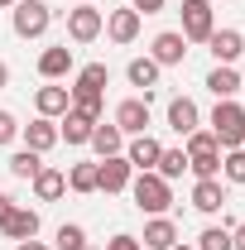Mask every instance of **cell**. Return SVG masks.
I'll list each match as a JSON object with an SVG mask.
<instances>
[{"instance_id": "obj_1", "label": "cell", "mask_w": 245, "mask_h": 250, "mask_svg": "<svg viewBox=\"0 0 245 250\" xmlns=\"http://www.w3.org/2000/svg\"><path fill=\"white\" fill-rule=\"evenodd\" d=\"M130 197H135V207L140 212H149V217H163L168 207H173V183L168 178H159V173H135L130 178Z\"/></svg>"}, {"instance_id": "obj_2", "label": "cell", "mask_w": 245, "mask_h": 250, "mask_svg": "<svg viewBox=\"0 0 245 250\" xmlns=\"http://www.w3.org/2000/svg\"><path fill=\"white\" fill-rule=\"evenodd\" d=\"M187 154V168H192V178H221V145H216L212 130H192L183 145Z\"/></svg>"}, {"instance_id": "obj_3", "label": "cell", "mask_w": 245, "mask_h": 250, "mask_svg": "<svg viewBox=\"0 0 245 250\" xmlns=\"http://www.w3.org/2000/svg\"><path fill=\"white\" fill-rule=\"evenodd\" d=\"M212 135H216L221 149H241V140H245V106H241V101H216Z\"/></svg>"}, {"instance_id": "obj_4", "label": "cell", "mask_w": 245, "mask_h": 250, "mask_svg": "<svg viewBox=\"0 0 245 250\" xmlns=\"http://www.w3.org/2000/svg\"><path fill=\"white\" fill-rule=\"evenodd\" d=\"M10 24L20 39H43L48 24H53V10L43 5V0H15V10H10Z\"/></svg>"}, {"instance_id": "obj_5", "label": "cell", "mask_w": 245, "mask_h": 250, "mask_svg": "<svg viewBox=\"0 0 245 250\" xmlns=\"http://www.w3.org/2000/svg\"><path fill=\"white\" fill-rule=\"evenodd\" d=\"M216 29V15H212V0H183V39L187 43H207Z\"/></svg>"}, {"instance_id": "obj_6", "label": "cell", "mask_w": 245, "mask_h": 250, "mask_svg": "<svg viewBox=\"0 0 245 250\" xmlns=\"http://www.w3.org/2000/svg\"><path fill=\"white\" fill-rule=\"evenodd\" d=\"M101 29H106V15H101L96 5L67 10V39H72V43H92V39H101Z\"/></svg>"}, {"instance_id": "obj_7", "label": "cell", "mask_w": 245, "mask_h": 250, "mask_svg": "<svg viewBox=\"0 0 245 250\" xmlns=\"http://www.w3.org/2000/svg\"><path fill=\"white\" fill-rule=\"evenodd\" d=\"M130 178H135V168H130L125 154H111V159L96 164V192H106V197H111V192H125Z\"/></svg>"}, {"instance_id": "obj_8", "label": "cell", "mask_w": 245, "mask_h": 250, "mask_svg": "<svg viewBox=\"0 0 245 250\" xmlns=\"http://www.w3.org/2000/svg\"><path fill=\"white\" fill-rule=\"evenodd\" d=\"M116 125H121V135H144L149 130V96H125L116 106Z\"/></svg>"}, {"instance_id": "obj_9", "label": "cell", "mask_w": 245, "mask_h": 250, "mask_svg": "<svg viewBox=\"0 0 245 250\" xmlns=\"http://www.w3.org/2000/svg\"><path fill=\"white\" fill-rule=\"evenodd\" d=\"M159 154H163V145L154 140L149 130H144V135H130V140H125V159H130V168H135V173H149L154 164H159Z\"/></svg>"}, {"instance_id": "obj_10", "label": "cell", "mask_w": 245, "mask_h": 250, "mask_svg": "<svg viewBox=\"0 0 245 250\" xmlns=\"http://www.w3.org/2000/svg\"><path fill=\"white\" fill-rule=\"evenodd\" d=\"M149 58L159 62V67H178V62L187 58V39L178 29H163V34H154V48H149Z\"/></svg>"}, {"instance_id": "obj_11", "label": "cell", "mask_w": 245, "mask_h": 250, "mask_svg": "<svg viewBox=\"0 0 245 250\" xmlns=\"http://www.w3.org/2000/svg\"><path fill=\"white\" fill-rule=\"evenodd\" d=\"M168 130H173V135H192V130H202V111H197V101H192V96H173V101H168Z\"/></svg>"}, {"instance_id": "obj_12", "label": "cell", "mask_w": 245, "mask_h": 250, "mask_svg": "<svg viewBox=\"0 0 245 250\" xmlns=\"http://www.w3.org/2000/svg\"><path fill=\"white\" fill-rule=\"evenodd\" d=\"M20 135H24V149H34V154H48V149L58 145V121H48V116H34L29 125H20Z\"/></svg>"}, {"instance_id": "obj_13", "label": "cell", "mask_w": 245, "mask_h": 250, "mask_svg": "<svg viewBox=\"0 0 245 250\" xmlns=\"http://www.w3.org/2000/svg\"><path fill=\"white\" fill-rule=\"evenodd\" d=\"M106 39H111V43H135V39H140V15H135V10H130V5H121V10H111V15H106Z\"/></svg>"}, {"instance_id": "obj_14", "label": "cell", "mask_w": 245, "mask_h": 250, "mask_svg": "<svg viewBox=\"0 0 245 250\" xmlns=\"http://www.w3.org/2000/svg\"><path fill=\"white\" fill-rule=\"evenodd\" d=\"M192 207H197L202 217H216V212L226 207V188H221V178H197V183H192Z\"/></svg>"}, {"instance_id": "obj_15", "label": "cell", "mask_w": 245, "mask_h": 250, "mask_svg": "<svg viewBox=\"0 0 245 250\" xmlns=\"http://www.w3.org/2000/svg\"><path fill=\"white\" fill-rule=\"evenodd\" d=\"M0 231H5V241H34V236H39V212L15 202V212L0 221Z\"/></svg>"}, {"instance_id": "obj_16", "label": "cell", "mask_w": 245, "mask_h": 250, "mask_svg": "<svg viewBox=\"0 0 245 250\" xmlns=\"http://www.w3.org/2000/svg\"><path fill=\"white\" fill-rule=\"evenodd\" d=\"M72 48H67V43H53V48H43V53H39V77H43V82H58V77H67V72H72Z\"/></svg>"}, {"instance_id": "obj_17", "label": "cell", "mask_w": 245, "mask_h": 250, "mask_svg": "<svg viewBox=\"0 0 245 250\" xmlns=\"http://www.w3.org/2000/svg\"><path fill=\"white\" fill-rule=\"evenodd\" d=\"M67 106H72V92L58 87V82H48V87H39V92H34V111H39V116H48V121H58Z\"/></svg>"}, {"instance_id": "obj_18", "label": "cell", "mask_w": 245, "mask_h": 250, "mask_svg": "<svg viewBox=\"0 0 245 250\" xmlns=\"http://www.w3.org/2000/svg\"><path fill=\"white\" fill-rule=\"evenodd\" d=\"M140 246H144V250H168V246H178V226H173V217H149V221H144Z\"/></svg>"}, {"instance_id": "obj_19", "label": "cell", "mask_w": 245, "mask_h": 250, "mask_svg": "<svg viewBox=\"0 0 245 250\" xmlns=\"http://www.w3.org/2000/svg\"><path fill=\"white\" fill-rule=\"evenodd\" d=\"M207 92H212L216 101H236V92H241V72H236L231 62H216L212 72H207Z\"/></svg>"}, {"instance_id": "obj_20", "label": "cell", "mask_w": 245, "mask_h": 250, "mask_svg": "<svg viewBox=\"0 0 245 250\" xmlns=\"http://www.w3.org/2000/svg\"><path fill=\"white\" fill-rule=\"evenodd\" d=\"M207 48H212L216 62H236V58L245 53V39H241V29H212Z\"/></svg>"}, {"instance_id": "obj_21", "label": "cell", "mask_w": 245, "mask_h": 250, "mask_svg": "<svg viewBox=\"0 0 245 250\" xmlns=\"http://www.w3.org/2000/svg\"><path fill=\"white\" fill-rule=\"evenodd\" d=\"M62 192H67V173L43 164V168L34 173V197H39V202H58Z\"/></svg>"}, {"instance_id": "obj_22", "label": "cell", "mask_w": 245, "mask_h": 250, "mask_svg": "<svg viewBox=\"0 0 245 250\" xmlns=\"http://www.w3.org/2000/svg\"><path fill=\"white\" fill-rule=\"evenodd\" d=\"M87 145H92L101 159L125 154V135H121V125H116V121H111V125H101V121H96V125H92V140H87Z\"/></svg>"}, {"instance_id": "obj_23", "label": "cell", "mask_w": 245, "mask_h": 250, "mask_svg": "<svg viewBox=\"0 0 245 250\" xmlns=\"http://www.w3.org/2000/svg\"><path fill=\"white\" fill-rule=\"evenodd\" d=\"M159 62L154 58H130V67H125V77H130V87H140L144 96H154V87H159Z\"/></svg>"}, {"instance_id": "obj_24", "label": "cell", "mask_w": 245, "mask_h": 250, "mask_svg": "<svg viewBox=\"0 0 245 250\" xmlns=\"http://www.w3.org/2000/svg\"><path fill=\"white\" fill-rule=\"evenodd\" d=\"M106 82H111V67H106V62H87L67 92H96V96H106Z\"/></svg>"}, {"instance_id": "obj_25", "label": "cell", "mask_w": 245, "mask_h": 250, "mask_svg": "<svg viewBox=\"0 0 245 250\" xmlns=\"http://www.w3.org/2000/svg\"><path fill=\"white\" fill-rule=\"evenodd\" d=\"M92 125L96 121L77 116V111L67 106V111H62V125H58V140H67V145H87V140H92Z\"/></svg>"}, {"instance_id": "obj_26", "label": "cell", "mask_w": 245, "mask_h": 250, "mask_svg": "<svg viewBox=\"0 0 245 250\" xmlns=\"http://www.w3.org/2000/svg\"><path fill=\"white\" fill-rule=\"evenodd\" d=\"M154 173H159V178H168V183H173V178H183V173H187V154H183V149H163L159 164H154Z\"/></svg>"}, {"instance_id": "obj_27", "label": "cell", "mask_w": 245, "mask_h": 250, "mask_svg": "<svg viewBox=\"0 0 245 250\" xmlns=\"http://www.w3.org/2000/svg\"><path fill=\"white\" fill-rule=\"evenodd\" d=\"M43 168V154H34V149H20V154H10V173L15 178H24V183H34V173Z\"/></svg>"}, {"instance_id": "obj_28", "label": "cell", "mask_w": 245, "mask_h": 250, "mask_svg": "<svg viewBox=\"0 0 245 250\" xmlns=\"http://www.w3.org/2000/svg\"><path fill=\"white\" fill-rule=\"evenodd\" d=\"M67 188L82 192V197L96 192V164H72V168H67Z\"/></svg>"}, {"instance_id": "obj_29", "label": "cell", "mask_w": 245, "mask_h": 250, "mask_svg": "<svg viewBox=\"0 0 245 250\" xmlns=\"http://www.w3.org/2000/svg\"><path fill=\"white\" fill-rule=\"evenodd\" d=\"M221 173H226V183H245V149H221Z\"/></svg>"}, {"instance_id": "obj_30", "label": "cell", "mask_w": 245, "mask_h": 250, "mask_svg": "<svg viewBox=\"0 0 245 250\" xmlns=\"http://www.w3.org/2000/svg\"><path fill=\"white\" fill-rule=\"evenodd\" d=\"M197 250H236L231 246V226H207L197 236Z\"/></svg>"}, {"instance_id": "obj_31", "label": "cell", "mask_w": 245, "mask_h": 250, "mask_svg": "<svg viewBox=\"0 0 245 250\" xmlns=\"http://www.w3.org/2000/svg\"><path fill=\"white\" fill-rule=\"evenodd\" d=\"M82 246H87V231L77 221H62L58 226V250H82Z\"/></svg>"}, {"instance_id": "obj_32", "label": "cell", "mask_w": 245, "mask_h": 250, "mask_svg": "<svg viewBox=\"0 0 245 250\" xmlns=\"http://www.w3.org/2000/svg\"><path fill=\"white\" fill-rule=\"evenodd\" d=\"M72 111L87 116V121H101V96L96 92H72Z\"/></svg>"}, {"instance_id": "obj_33", "label": "cell", "mask_w": 245, "mask_h": 250, "mask_svg": "<svg viewBox=\"0 0 245 250\" xmlns=\"http://www.w3.org/2000/svg\"><path fill=\"white\" fill-rule=\"evenodd\" d=\"M15 135H20V121H15L10 111H0V145H10Z\"/></svg>"}, {"instance_id": "obj_34", "label": "cell", "mask_w": 245, "mask_h": 250, "mask_svg": "<svg viewBox=\"0 0 245 250\" xmlns=\"http://www.w3.org/2000/svg\"><path fill=\"white\" fill-rule=\"evenodd\" d=\"M106 250H144V246H140V236H125V231H121V236L106 241Z\"/></svg>"}, {"instance_id": "obj_35", "label": "cell", "mask_w": 245, "mask_h": 250, "mask_svg": "<svg viewBox=\"0 0 245 250\" xmlns=\"http://www.w3.org/2000/svg\"><path fill=\"white\" fill-rule=\"evenodd\" d=\"M130 10L144 20V15H159V10H163V0H130Z\"/></svg>"}, {"instance_id": "obj_36", "label": "cell", "mask_w": 245, "mask_h": 250, "mask_svg": "<svg viewBox=\"0 0 245 250\" xmlns=\"http://www.w3.org/2000/svg\"><path fill=\"white\" fill-rule=\"evenodd\" d=\"M231 246L245 250V221H236V226H231Z\"/></svg>"}, {"instance_id": "obj_37", "label": "cell", "mask_w": 245, "mask_h": 250, "mask_svg": "<svg viewBox=\"0 0 245 250\" xmlns=\"http://www.w3.org/2000/svg\"><path fill=\"white\" fill-rule=\"evenodd\" d=\"M10 212H15V197H10V192H0V221L10 217Z\"/></svg>"}, {"instance_id": "obj_38", "label": "cell", "mask_w": 245, "mask_h": 250, "mask_svg": "<svg viewBox=\"0 0 245 250\" xmlns=\"http://www.w3.org/2000/svg\"><path fill=\"white\" fill-rule=\"evenodd\" d=\"M15 250H48L43 241H15Z\"/></svg>"}, {"instance_id": "obj_39", "label": "cell", "mask_w": 245, "mask_h": 250, "mask_svg": "<svg viewBox=\"0 0 245 250\" xmlns=\"http://www.w3.org/2000/svg\"><path fill=\"white\" fill-rule=\"evenodd\" d=\"M10 87V62H0V92Z\"/></svg>"}, {"instance_id": "obj_40", "label": "cell", "mask_w": 245, "mask_h": 250, "mask_svg": "<svg viewBox=\"0 0 245 250\" xmlns=\"http://www.w3.org/2000/svg\"><path fill=\"white\" fill-rule=\"evenodd\" d=\"M168 250H197V246H187V241H178V246H168Z\"/></svg>"}, {"instance_id": "obj_41", "label": "cell", "mask_w": 245, "mask_h": 250, "mask_svg": "<svg viewBox=\"0 0 245 250\" xmlns=\"http://www.w3.org/2000/svg\"><path fill=\"white\" fill-rule=\"evenodd\" d=\"M0 10H15V0H0Z\"/></svg>"}, {"instance_id": "obj_42", "label": "cell", "mask_w": 245, "mask_h": 250, "mask_svg": "<svg viewBox=\"0 0 245 250\" xmlns=\"http://www.w3.org/2000/svg\"><path fill=\"white\" fill-rule=\"evenodd\" d=\"M77 5H92V0H77Z\"/></svg>"}, {"instance_id": "obj_43", "label": "cell", "mask_w": 245, "mask_h": 250, "mask_svg": "<svg viewBox=\"0 0 245 250\" xmlns=\"http://www.w3.org/2000/svg\"><path fill=\"white\" fill-rule=\"evenodd\" d=\"M241 92H245V82H241ZM241 106H245V101H241Z\"/></svg>"}, {"instance_id": "obj_44", "label": "cell", "mask_w": 245, "mask_h": 250, "mask_svg": "<svg viewBox=\"0 0 245 250\" xmlns=\"http://www.w3.org/2000/svg\"><path fill=\"white\" fill-rule=\"evenodd\" d=\"M82 250H92V246H82Z\"/></svg>"}, {"instance_id": "obj_45", "label": "cell", "mask_w": 245, "mask_h": 250, "mask_svg": "<svg viewBox=\"0 0 245 250\" xmlns=\"http://www.w3.org/2000/svg\"><path fill=\"white\" fill-rule=\"evenodd\" d=\"M241 149H245V140H241Z\"/></svg>"}]
</instances>
